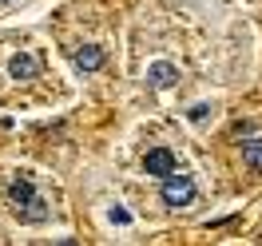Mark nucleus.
I'll return each instance as SVG.
<instances>
[{
  "mask_svg": "<svg viewBox=\"0 0 262 246\" xmlns=\"http://www.w3.org/2000/svg\"><path fill=\"white\" fill-rule=\"evenodd\" d=\"M159 198H163V207H171V211L187 207V203L195 198V179H191V175H179V171L163 175V191H159Z\"/></svg>",
  "mask_w": 262,
  "mask_h": 246,
  "instance_id": "obj_1",
  "label": "nucleus"
},
{
  "mask_svg": "<svg viewBox=\"0 0 262 246\" xmlns=\"http://www.w3.org/2000/svg\"><path fill=\"white\" fill-rule=\"evenodd\" d=\"M8 198H12V207H16V211L24 214V218H32V222H40V218H44V211H40L44 203L36 198L32 179H16L12 187H8Z\"/></svg>",
  "mask_w": 262,
  "mask_h": 246,
  "instance_id": "obj_2",
  "label": "nucleus"
},
{
  "mask_svg": "<svg viewBox=\"0 0 262 246\" xmlns=\"http://www.w3.org/2000/svg\"><path fill=\"white\" fill-rule=\"evenodd\" d=\"M143 171L147 175H155V179H163V175H171L175 171V155L167 147H151L147 155H143Z\"/></svg>",
  "mask_w": 262,
  "mask_h": 246,
  "instance_id": "obj_3",
  "label": "nucleus"
},
{
  "mask_svg": "<svg viewBox=\"0 0 262 246\" xmlns=\"http://www.w3.org/2000/svg\"><path fill=\"white\" fill-rule=\"evenodd\" d=\"M36 72H40V64H36V56L32 52H16V56H12V60H8V76H12V80H36Z\"/></svg>",
  "mask_w": 262,
  "mask_h": 246,
  "instance_id": "obj_4",
  "label": "nucleus"
},
{
  "mask_svg": "<svg viewBox=\"0 0 262 246\" xmlns=\"http://www.w3.org/2000/svg\"><path fill=\"white\" fill-rule=\"evenodd\" d=\"M175 80H179V68L171 64V60H155V64L147 68V83H151V87H159V92L171 87Z\"/></svg>",
  "mask_w": 262,
  "mask_h": 246,
  "instance_id": "obj_5",
  "label": "nucleus"
},
{
  "mask_svg": "<svg viewBox=\"0 0 262 246\" xmlns=\"http://www.w3.org/2000/svg\"><path fill=\"white\" fill-rule=\"evenodd\" d=\"M76 68H80V72H99V68H103V48L83 44V48L76 52Z\"/></svg>",
  "mask_w": 262,
  "mask_h": 246,
  "instance_id": "obj_6",
  "label": "nucleus"
},
{
  "mask_svg": "<svg viewBox=\"0 0 262 246\" xmlns=\"http://www.w3.org/2000/svg\"><path fill=\"white\" fill-rule=\"evenodd\" d=\"M243 163L250 167V171H262V135L243 143Z\"/></svg>",
  "mask_w": 262,
  "mask_h": 246,
  "instance_id": "obj_7",
  "label": "nucleus"
},
{
  "mask_svg": "<svg viewBox=\"0 0 262 246\" xmlns=\"http://www.w3.org/2000/svg\"><path fill=\"white\" fill-rule=\"evenodd\" d=\"M107 218H112L115 227H127V222H131V211H123V207H112V211H107Z\"/></svg>",
  "mask_w": 262,
  "mask_h": 246,
  "instance_id": "obj_8",
  "label": "nucleus"
},
{
  "mask_svg": "<svg viewBox=\"0 0 262 246\" xmlns=\"http://www.w3.org/2000/svg\"><path fill=\"white\" fill-rule=\"evenodd\" d=\"M207 111H211L207 103H195V107H191V119H195V123H199V119H207Z\"/></svg>",
  "mask_w": 262,
  "mask_h": 246,
  "instance_id": "obj_9",
  "label": "nucleus"
}]
</instances>
